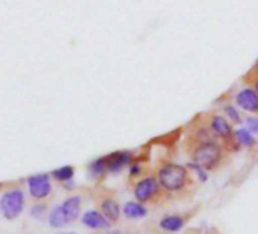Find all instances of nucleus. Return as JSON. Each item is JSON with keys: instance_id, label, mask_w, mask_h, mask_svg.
I'll list each match as a JSON object with an SVG mask.
<instances>
[{"instance_id": "1", "label": "nucleus", "mask_w": 258, "mask_h": 234, "mask_svg": "<svg viewBox=\"0 0 258 234\" xmlns=\"http://www.w3.org/2000/svg\"><path fill=\"white\" fill-rule=\"evenodd\" d=\"M217 142L219 140H202L188 136L185 140V149L193 163L202 166L205 170H214L225 158V146H220Z\"/></svg>"}, {"instance_id": "2", "label": "nucleus", "mask_w": 258, "mask_h": 234, "mask_svg": "<svg viewBox=\"0 0 258 234\" xmlns=\"http://www.w3.org/2000/svg\"><path fill=\"white\" fill-rule=\"evenodd\" d=\"M157 178L161 184V187L167 192H179L182 190L188 181L190 173L187 167L176 164V163H163L157 170Z\"/></svg>"}, {"instance_id": "3", "label": "nucleus", "mask_w": 258, "mask_h": 234, "mask_svg": "<svg viewBox=\"0 0 258 234\" xmlns=\"http://www.w3.org/2000/svg\"><path fill=\"white\" fill-rule=\"evenodd\" d=\"M202 119L205 124L211 128V131L223 140V146L228 151H237L240 148V143L235 137V131H232L231 124L219 112H207Z\"/></svg>"}, {"instance_id": "4", "label": "nucleus", "mask_w": 258, "mask_h": 234, "mask_svg": "<svg viewBox=\"0 0 258 234\" xmlns=\"http://www.w3.org/2000/svg\"><path fill=\"white\" fill-rule=\"evenodd\" d=\"M25 208V193L20 189H13L4 193L0 198V211L8 219L14 220L17 219Z\"/></svg>"}, {"instance_id": "5", "label": "nucleus", "mask_w": 258, "mask_h": 234, "mask_svg": "<svg viewBox=\"0 0 258 234\" xmlns=\"http://www.w3.org/2000/svg\"><path fill=\"white\" fill-rule=\"evenodd\" d=\"M161 190V184L158 178L155 177H146L142 181H139L134 187V195L139 202H148L152 201Z\"/></svg>"}, {"instance_id": "6", "label": "nucleus", "mask_w": 258, "mask_h": 234, "mask_svg": "<svg viewBox=\"0 0 258 234\" xmlns=\"http://www.w3.org/2000/svg\"><path fill=\"white\" fill-rule=\"evenodd\" d=\"M28 186H29V192H31L32 198H35V199H44L52 192V184H50L47 173H40V175L31 177L28 180Z\"/></svg>"}, {"instance_id": "7", "label": "nucleus", "mask_w": 258, "mask_h": 234, "mask_svg": "<svg viewBox=\"0 0 258 234\" xmlns=\"http://www.w3.org/2000/svg\"><path fill=\"white\" fill-rule=\"evenodd\" d=\"M235 103L241 109L253 112V114L258 115V93L253 88L247 87L244 90H240L235 94Z\"/></svg>"}, {"instance_id": "8", "label": "nucleus", "mask_w": 258, "mask_h": 234, "mask_svg": "<svg viewBox=\"0 0 258 234\" xmlns=\"http://www.w3.org/2000/svg\"><path fill=\"white\" fill-rule=\"evenodd\" d=\"M105 160H106V169L108 170L118 172L124 166L133 163V154L127 152V151H118V152H114V154L105 157Z\"/></svg>"}, {"instance_id": "9", "label": "nucleus", "mask_w": 258, "mask_h": 234, "mask_svg": "<svg viewBox=\"0 0 258 234\" xmlns=\"http://www.w3.org/2000/svg\"><path fill=\"white\" fill-rule=\"evenodd\" d=\"M111 220H108L103 213H99L96 210H88L82 214V223L88 228H93V229H106L111 226L109 223Z\"/></svg>"}, {"instance_id": "10", "label": "nucleus", "mask_w": 258, "mask_h": 234, "mask_svg": "<svg viewBox=\"0 0 258 234\" xmlns=\"http://www.w3.org/2000/svg\"><path fill=\"white\" fill-rule=\"evenodd\" d=\"M61 211H62V214H64V217H66V220L69 223L76 220L79 213H81V198L79 196H72V198L66 199L61 204Z\"/></svg>"}, {"instance_id": "11", "label": "nucleus", "mask_w": 258, "mask_h": 234, "mask_svg": "<svg viewBox=\"0 0 258 234\" xmlns=\"http://www.w3.org/2000/svg\"><path fill=\"white\" fill-rule=\"evenodd\" d=\"M100 210H102L103 216H105L108 220H111V222H115V220H118V217H120V207H118V204H117L114 199H111V198H106V199L102 201Z\"/></svg>"}, {"instance_id": "12", "label": "nucleus", "mask_w": 258, "mask_h": 234, "mask_svg": "<svg viewBox=\"0 0 258 234\" xmlns=\"http://www.w3.org/2000/svg\"><path fill=\"white\" fill-rule=\"evenodd\" d=\"M123 214L129 219H142L148 214V208L142 202H126L123 207Z\"/></svg>"}, {"instance_id": "13", "label": "nucleus", "mask_w": 258, "mask_h": 234, "mask_svg": "<svg viewBox=\"0 0 258 234\" xmlns=\"http://www.w3.org/2000/svg\"><path fill=\"white\" fill-rule=\"evenodd\" d=\"M160 226L163 229H166V231L175 232V231H179L184 226V219L181 216H167V217L161 219Z\"/></svg>"}, {"instance_id": "14", "label": "nucleus", "mask_w": 258, "mask_h": 234, "mask_svg": "<svg viewBox=\"0 0 258 234\" xmlns=\"http://www.w3.org/2000/svg\"><path fill=\"white\" fill-rule=\"evenodd\" d=\"M49 223H50L52 228H62V226L69 225V222L66 220V217H64L62 211H61V205L55 207L50 211V214H49Z\"/></svg>"}, {"instance_id": "15", "label": "nucleus", "mask_w": 258, "mask_h": 234, "mask_svg": "<svg viewBox=\"0 0 258 234\" xmlns=\"http://www.w3.org/2000/svg\"><path fill=\"white\" fill-rule=\"evenodd\" d=\"M241 81H243V84H246L247 87L253 88V90L258 93V67L253 66V67L241 78Z\"/></svg>"}, {"instance_id": "16", "label": "nucleus", "mask_w": 258, "mask_h": 234, "mask_svg": "<svg viewBox=\"0 0 258 234\" xmlns=\"http://www.w3.org/2000/svg\"><path fill=\"white\" fill-rule=\"evenodd\" d=\"M52 175H53L55 180L67 183V181H72V178L75 175V169L72 166H64V167H59V169L53 170Z\"/></svg>"}, {"instance_id": "17", "label": "nucleus", "mask_w": 258, "mask_h": 234, "mask_svg": "<svg viewBox=\"0 0 258 234\" xmlns=\"http://www.w3.org/2000/svg\"><path fill=\"white\" fill-rule=\"evenodd\" d=\"M235 137H237L238 143L243 145V146H252V145L255 143L253 137L250 136V131H249V130H244V128L235 131Z\"/></svg>"}, {"instance_id": "18", "label": "nucleus", "mask_w": 258, "mask_h": 234, "mask_svg": "<svg viewBox=\"0 0 258 234\" xmlns=\"http://www.w3.org/2000/svg\"><path fill=\"white\" fill-rule=\"evenodd\" d=\"M105 170H108L106 169V160H105V157L103 158H99V160H96V161H93L90 164V172H91L93 177H100V175H103Z\"/></svg>"}, {"instance_id": "19", "label": "nucleus", "mask_w": 258, "mask_h": 234, "mask_svg": "<svg viewBox=\"0 0 258 234\" xmlns=\"http://www.w3.org/2000/svg\"><path fill=\"white\" fill-rule=\"evenodd\" d=\"M223 111H225V114L229 117V121H231L232 124H241V117H240V114H238V111L235 109V106H234V105H231V103H225Z\"/></svg>"}, {"instance_id": "20", "label": "nucleus", "mask_w": 258, "mask_h": 234, "mask_svg": "<svg viewBox=\"0 0 258 234\" xmlns=\"http://www.w3.org/2000/svg\"><path fill=\"white\" fill-rule=\"evenodd\" d=\"M246 125L250 133L258 134V117H246Z\"/></svg>"}, {"instance_id": "21", "label": "nucleus", "mask_w": 258, "mask_h": 234, "mask_svg": "<svg viewBox=\"0 0 258 234\" xmlns=\"http://www.w3.org/2000/svg\"><path fill=\"white\" fill-rule=\"evenodd\" d=\"M31 214H32L34 217H37V219H41L43 214H44V207H43V205H35V207H32Z\"/></svg>"}, {"instance_id": "22", "label": "nucleus", "mask_w": 258, "mask_h": 234, "mask_svg": "<svg viewBox=\"0 0 258 234\" xmlns=\"http://www.w3.org/2000/svg\"><path fill=\"white\" fill-rule=\"evenodd\" d=\"M64 234H75V232H64Z\"/></svg>"}]
</instances>
